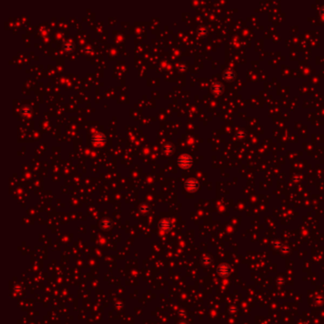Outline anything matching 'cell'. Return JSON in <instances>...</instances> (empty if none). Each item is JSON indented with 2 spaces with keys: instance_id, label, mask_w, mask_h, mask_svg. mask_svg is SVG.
<instances>
[{
  "instance_id": "cell-1",
  "label": "cell",
  "mask_w": 324,
  "mask_h": 324,
  "mask_svg": "<svg viewBox=\"0 0 324 324\" xmlns=\"http://www.w3.org/2000/svg\"><path fill=\"white\" fill-rule=\"evenodd\" d=\"M178 164L181 168H188L192 164V159L190 156H188L186 154L181 155L179 157L178 159Z\"/></svg>"
},
{
  "instance_id": "cell-2",
  "label": "cell",
  "mask_w": 324,
  "mask_h": 324,
  "mask_svg": "<svg viewBox=\"0 0 324 324\" xmlns=\"http://www.w3.org/2000/svg\"><path fill=\"white\" fill-rule=\"evenodd\" d=\"M105 140H106V138H105L104 135H103V134L97 133V134H95V135H94V137H93V143L95 144L96 146H98V145H101V144L104 143Z\"/></svg>"
},
{
  "instance_id": "cell-3",
  "label": "cell",
  "mask_w": 324,
  "mask_h": 324,
  "mask_svg": "<svg viewBox=\"0 0 324 324\" xmlns=\"http://www.w3.org/2000/svg\"><path fill=\"white\" fill-rule=\"evenodd\" d=\"M197 185H198V184H197V181H196L194 179L188 180L186 183H185V186H186L188 189H191V190H194V189H196Z\"/></svg>"
},
{
  "instance_id": "cell-4",
  "label": "cell",
  "mask_w": 324,
  "mask_h": 324,
  "mask_svg": "<svg viewBox=\"0 0 324 324\" xmlns=\"http://www.w3.org/2000/svg\"><path fill=\"white\" fill-rule=\"evenodd\" d=\"M172 150H173V146H172L171 144L168 143V144H165V145L164 146V151L165 153H170Z\"/></svg>"
},
{
  "instance_id": "cell-5",
  "label": "cell",
  "mask_w": 324,
  "mask_h": 324,
  "mask_svg": "<svg viewBox=\"0 0 324 324\" xmlns=\"http://www.w3.org/2000/svg\"><path fill=\"white\" fill-rule=\"evenodd\" d=\"M64 49L66 50V51H72V49H73V44L72 43V42H67L65 45H64Z\"/></svg>"
}]
</instances>
